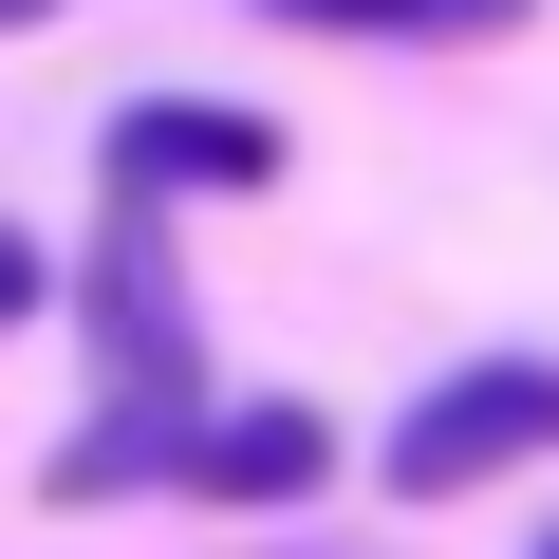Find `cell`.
Segmentation results:
<instances>
[{
  "label": "cell",
  "instance_id": "1",
  "mask_svg": "<svg viewBox=\"0 0 559 559\" xmlns=\"http://www.w3.org/2000/svg\"><path fill=\"white\" fill-rule=\"evenodd\" d=\"M540 448H559V355H485V373L411 392L392 485H411V503H466V485H503V466H540Z\"/></svg>",
  "mask_w": 559,
  "mask_h": 559
},
{
  "label": "cell",
  "instance_id": "2",
  "mask_svg": "<svg viewBox=\"0 0 559 559\" xmlns=\"http://www.w3.org/2000/svg\"><path fill=\"white\" fill-rule=\"evenodd\" d=\"M112 187H131V205H168V187H280V131L150 94V112H112Z\"/></svg>",
  "mask_w": 559,
  "mask_h": 559
},
{
  "label": "cell",
  "instance_id": "3",
  "mask_svg": "<svg viewBox=\"0 0 559 559\" xmlns=\"http://www.w3.org/2000/svg\"><path fill=\"white\" fill-rule=\"evenodd\" d=\"M318 466H336V429H318V411H280V392H261V411H205L168 485H187V503H299Z\"/></svg>",
  "mask_w": 559,
  "mask_h": 559
},
{
  "label": "cell",
  "instance_id": "4",
  "mask_svg": "<svg viewBox=\"0 0 559 559\" xmlns=\"http://www.w3.org/2000/svg\"><path fill=\"white\" fill-rule=\"evenodd\" d=\"M261 20H336V38H503L522 0H261Z\"/></svg>",
  "mask_w": 559,
  "mask_h": 559
},
{
  "label": "cell",
  "instance_id": "5",
  "mask_svg": "<svg viewBox=\"0 0 559 559\" xmlns=\"http://www.w3.org/2000/svg\"><path fill=\"white\" fill-rule=\"evenodd\" d=\"M0 318H38V242L20 224H0Z\"/></svg>",
  "mask_w": 559,
  "mask_h": 559
},
{
  "label": "cell",
  "instance_id": "6",
  "mask_svg": "<svg viewBox=\"0 0 559 559\" xmlns=\"http://www.w3.org/2000/svg\"><path fill=\"white\" fill-rule=\"evenodd\" d=\"M20 20H57V0H0V38H20Z\"/></svg>",
  "mask_w": 559,
  "mask_h": 559
},
{
  "label": "cell",
  "instance_id": "7",
  "mask_svg": "<svg viewBox=\"0 0 559 559\" xmlns=\"http://www.w3.org/2000/svg\"><path fill=\"white\" fill-rule=\"evenodd\" d=\"M540 559H559V540H540Z\"/></svg>",
  "mask_w": 559,
  "mask_h": 559
}]
</instances>
